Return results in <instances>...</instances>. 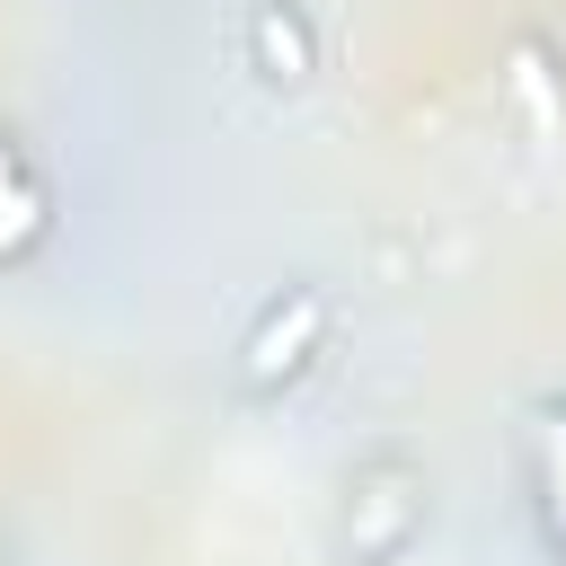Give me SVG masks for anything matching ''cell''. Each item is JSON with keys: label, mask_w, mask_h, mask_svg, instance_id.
Here are the masks:
<instances>
[{"label": "cell", "mask_w": 566, "mask_h": 566, "mask_svg": "<svg viewBox=\"0 0 566 566\" xmlns=\"http://www.w3.org/2000/svg\"><path fill=\"white\" fill-rule=\"evenodd\" d=\"M35 221H44V203H35V186H27V168L0 150V248H18V239H35Z\"/></svg>", "instance_id": "6da1fadb"}, {"label": "cell", "mask_w": 566, "mask_h": 566, "mask_svg": "<svg viewBox=\"0 0 566 566\" xmlns=\"http://www.w3.org/2000/svg\"><path fill=\"white\" fill-rule=\"evenodd\" d=\"M539 460H548V513H557V539H566V416H548Z\"/></svg>", "instance_id": "7a4b0ae2"}]
</instances>
